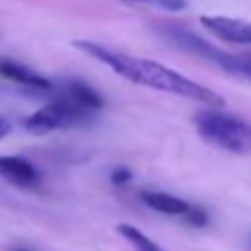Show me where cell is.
I'll return each instance as SVG.
<instances>
[{"label":"cell","mask_w":251,"mask_h":251,"mask_svg":"<svg viewBox=\"0 0 251 251\" xmlns=\"http://www.w3.org/2000/svg\"><path fill=\"white\" fill-rule=\"evenodd\" d=\"M73 45L135 84L149 86V88L163 90V92L176 94V96H184V98H192V100H198V102H204L210 106L224 104V98L218 92L210 90L208 86H202L200 82L176 73L175 69H171L163 63L139 59V57H133L127 53H120V51H112L108 47H102V45H98L94 41H86V39L75 41Z\"/></svg>","instance_id":"obj_1"},{"label":"cell","mask_w":251,"mask_h":251,"mask_svg":"<svg viewBox=\"0 0 251 251\" xmlns=\"http://www.w3.org/2000/svg\"><path fill=\"white\" fill-rule=\"evenodd\" d=\"M198 135L216 149L247 155L251 153V124L239 116L206 110L194 116Z\"/></svg>","instance_id":"obj_2"},{"label":"cell","mask_w":251,"mask_h":251,"mask_svg":"<svg viewBox=\"0 0 251 251\" xmlns=\"http://www.w3.org/2000/svg\"><path fill=\"white\" fill-rule=\"evenodd\" d=\"M90 118V112L84 108H78L71 102L55 98L51 104L39 108L31 116L24 120V127L31 133H47L53 129H65L86 124Z\"/></svg>","instance_id":"obj_3"},{"label":"cell","mask_w":251,"mask_h":251,"mask_svg":"<svg viewBox=\"0 0 251 251\" xmlns=\"http://www.w3.org/2000/svg\"><path fill=\"white\" fill-rule=\"evenodd\" d=\"M159 33L165 39H169L171 43H175L176 47H180L182 51L198 55V57L222 67L227 73H233V69H235V55L220 51L218 47H214L212 43H208L206 39H202L200 35H196L190 29H184V27H178V25H173V24H165V25L159 27Z\"/></svg>","instance_id":"obj_4"},{"label":"cell","mask_w":251,"mask_h":251,"mask_svg":"<svg viewBox=\"0 0 251 251\" xmlns=\"http://www.w3.org/2000/svg\"><path fill=\"white\" fill-rule=\"evenodd\" d=\"M200 24L218 39L251 45V22L227 16H200Z\"/></svg>","instance_id":"obj_5"},{"label":"cell","mask_w":251,"mask_h":251,"mask_svg":"<svg viewBox=\"0 0 251 251\" xmlns=\"http://www.w3.org/2000/svg\"><path fill=\"white\" fill-rule=\"evenodd\" d=\"M0 175L20 188H33L41 180L39 171L27 159L16 155H0Z\"/></svg>","instance_id":"obj_6"},{"label":"cell","mask_w":251,"mask_h":251,"mask_svg":"<svg viewBox=\"0 0 251 251\" xmlns=\"http://www.w3.org/2000/svg\"><path fill=\"white\" fill-rule=\"evenodd\" d=\"M55 98L71 102V104H75L78 108H84L88 112L98 110L104 104L102 96L90 84H86L82 80H65V82H61L59 86H55Z\"/></svg>","instance_id":"obj_7"},{"label":"cell","mask_w":251,"mask_h":251,"mask_svg":"<svg viewBox=\"0 0 251 251\" xmlns=\"http://www.w3.org/2000/svg\"><path fill=\"white\" fill-rule=\"evenodd\" d=\"M0 76L8 78L12 82L24 84V86L41 88V90H49L53 86L45 76H41L33 69H29L25 65H20L16 61H10V59H0Z\"/></svg>","instance_id":"obj_8"},{"label":"cell","mask_w":251,"mask_h":251,"mask_svg":"<svg viewBox=\"0 0 251 251\" xmlns=\"http://www.w3.org/2000/svg\"><path fill=\"white\" fill-rule=\"evenodd\" d=\"M141 200L151 210L161 212L165 216H182L190 206L186 200H182L175 194H169V192H143Z\"/></svg>","instance_id":"obj_9"},{"label":"cell","mask_w":251,"mask_h":251,"mask_svg":"<svg viewBox=\"0 0 251 251\" xmlns=\"http://www.w3.org/2000/svg\"><path fill=\"white\" fill-rule=\"evenodd\" d=\"M118 233L122 235V237H126L129 243H131V247L135 249V251H163L153 239H149L141 229H137L135 226H131V224H118Z\"/></svg>","instance_id":"obj_10"},{"label":"cell","mask_w":251,"mask_h":251,"mask_svg":"<svg viewBox=\"0 0 251 251\" xmlns=\"http://www.w3.org/2000/svg\"><path fill=\"white\" fill-rule=\"evenodd\" d=\"M182 218H184L190 226H194V227H204V226L208 224V214H206V210H202V208H198V206H188V210L182 214Z\"/></svg>","instance_id":"obj_11"},{"label":"cell","mask_w":251,"mask_h":251,"mask_svg":"<svg viewBox=\"0 0 251 251\" xmlns=\"http://www.w3.org/2000/svg\"><path fill=\"white\" fill-rule=\"evenodd\" d=\"M127 2H149V4H155L165 10H173V12L186 8V0H127Z\"/></svg>","instance_id":"obj_12"},{"label":"cell","mask_w":251,"mask_h":251,"mask_svg":"<svg viewBox=\"0 0 251 251\" xmlns=\"http://www.w3.org/2000/svg\"><path fill=\"white\" fill-rule=\"evenodd\" d=\"M110 178H112V182H114V184H118V186L127 184V182L131 180V171H129L127 167H116V169L112 171Z\"/></svg>","instance_id":"obj_13"},{"label":"cell","mask_w":251,"mask_h":251,"mask_svg":"<svg viewBox=\"0 0 251 251\" xmlns=\"http://www.w3.org/2000/svg\"><path fill=\"white\" fill-rule=\"evenodd\" d=\"M10 131H12V124L8 122V118L0 116V139L8 137V135H10Z\"/></svg>","instance_id":"obj_14"},{"label":"cell","mask_w":251,"mask_h":251,"mask_svg":"<svg viewBox=\"0 0 251 251\" xmlns=\"http://www.w3.org/2000/svg\"><path fill=\"white\" fill-rule=\"evenodd\" d=\"M12 251H29V249H25V247H14Z\"/></svg>","instance_id":"obj_15"},{"label":"cell","mask_w":251,"mask_h":251,"mask_svg":"<svg viewBox=\"0 0 251 251\" xmlns=\"http://www.w3.org/2000/svg\"><path fill=\"white\" fill-rule=\"evenodd\" d=\"M249 251H251V239H249Z\"/></svg>","instance_id":"obj_16"}]
</instances>
